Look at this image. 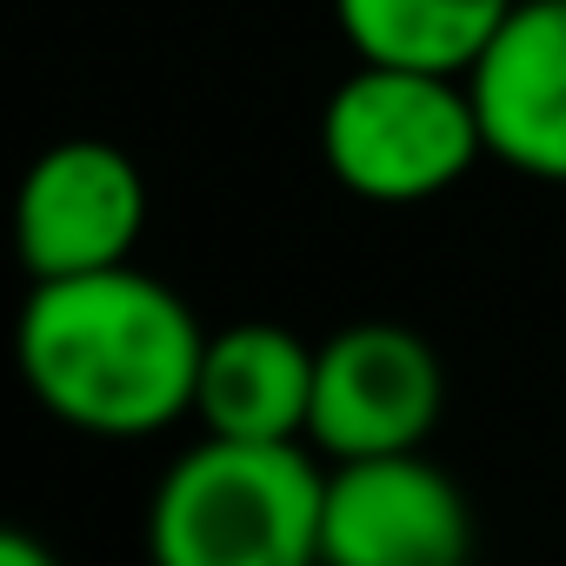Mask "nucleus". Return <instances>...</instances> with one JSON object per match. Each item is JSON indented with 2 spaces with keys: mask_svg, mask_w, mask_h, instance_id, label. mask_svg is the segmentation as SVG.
I'll list each match as a JSON object with an SVG mask.
<instances>
[{
  "mask_svg": "<svg viewBox=\"0 0 566 566\" xmlns=\"http://www.w3.org/2000/svg\"><path fill=\"white\" fill-rule=\"evenodd\" d=\"M207 327L167 280L127 266L34 280L14 360L41 413L94 440H147L193 413Z\"/></svg>",
  "mask_w": 566,
  "mask_h": 566,
  "instance_id": "f257e3e1",
  "label": "nucleus"
},
{
  "mask_svg": "<svg viewBox=\"0 0 566 566\" xmlns=\"http://www.w3.org/2000/svg\"><path fill=\"white\" fill-rule=\"evenodd\" d=\"M327 467L307 440H220L187 447L147 506L154 566H321Z\"/></svg>",
  "mask_w": 566,
  "mask_h": 566,
  "instance_id": "f03ea898",
  "label": "nucleus"
},
{
  "mask_svg": "<svg viewBox=\"0 0 566 566\" xmlns=\"http://www.w3.org/2000/svg\"><path fill=\"white\" fill-rule=\"evenodd\" d=\"M327 174L374 207H420L486 160L480 107L460 74L360 61L321 107Z\"/></svg>",
  "mask_w": 566,
  "mask_h": 566,
  "instance_id": "7ed1b4c3",
  "label": "nucleus"
},
{
  "mask_svg": "<svg viewBox=\"0 0 566 566\" xmlns=\"http://www.w3.org/2000/svg\"><path fill=\"white\" fill-rule=\"evenodd\" d=\"M440 407H447V374L427 334L400 321H354L321 340L307 447L321 460L420 453L427 433L440 427Z\"/></svg>",
  "mask_w": 566,
  "mask_h": 566,
  "instance_id": "20e7f679",
  "label": "nucleus"
},
{
  "mask_svg": "<svg viewBox=\"0 0 566 566\" xmlns=\"http://www.w3.org/2000/svg\"><path fill=\"white\" fill-rule=\"evenodd\" d=\"M147 227V180L114 140H54L14 193V247L28 280L127 266Z\"/></svg>",
  "mask_w": 566,
  "mask_h": 566,
  "instance_id": "39448f33",
  "label": "nucleus"
},
{
  "mask_svg": "<svg viewBox=\"0 0 566 566\" xmlns=\"http://www.w3.org/2000/svg\"><path fill=\"white\" fill-rule=\"evenodd\" d=\"M467 493L420 453L327 460L321 566H467Z\"/></svg>",
  "mask_w": 566,
  "mask_h": 566,
  "instance_id": "423d86ee",
  "label": "nucleus"
},
{
  "mask_svg": "<svg viewBox=\"0 0 566 566\" xmlns=\"http://www.w3.org/2000/svg\"><path fill=\"white\" fill-rule=\"evenodd\" d=\"M486 160L566 187V0H520L467 74Z\"/></svg>",
  "mask_w": 566,
  "mask_h": 566,
  "instance_id": "0eeeda50",
  "label": "nucleus"
},
{
  "mask_svg": "<svg viewBox=\"0 0 566 566\" xmlns=\"http://www.w3.org/2000/svg\"><path fill=\"white\" fill-rule=\"evenodd\" d=\"M314 360L294 327L280 321H233L207 334L200 354V387H193V420L220 440H307L314 420Z\"/></svg>",
  "mask_w": 566,
  "mask_h": 566,
  "instance_id": "6e6552de",
  "label": "nucleus"
},
{
  "mask_svg": "<svg viewBox=\"0 0 566 566\" xmlns=\"http://www.w3.org/2000/svg\"><path fill=\"white\" fill-rule=\"evenodd\" d=\"M520 0H334V21L354 61L420 67V74H473Z\"/></svg>",
  "mask_w": 566,
  "mask_h": 566,
  "instance_id": "1a4fd4ad",
  "label": "nucleus"
},
{
  "mask_svg": "<svg viewBox=\"0 0 566 566\" xmlns=\"http://www.w3.org/2000/svg\"><path fill=\"white\" fill-rule=\"evenodd\" d=\"M0 566H61V553L48 539L21 533V526H8V533H0Z\"/></svg>",
  "mask_w": 566,
  "mask_h": 566,
  "instance_id": "9d476101",
  "label": "nucleus"
}]
</instances>
